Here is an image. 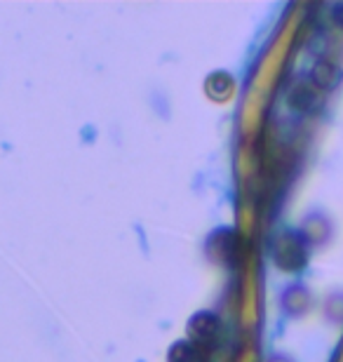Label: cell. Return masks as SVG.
Returning <instances> with one entry per match:
<instances>
[{"label":"cell","mask_w":343,"mask_h":362,"mask_svg":"<svg viewBox=\"0 0 343 362\" xmlns=\"http://www.w3.org/2000/svg\"><path fill=\"white\" fill-rule=\"evenodd\" d=\"M167 362H205V358L198 344H193L191 339H179L167 351Z\"/></svg>","instance_id":"6"},{"label":"cell","mask_w":343,"mask_h":362,"mask_svg":"<svg viewBox=\"0 0 343 362\" xmlns=\"http://www.w3.org/2000/svg\"><path fill=\"white\" fill-rule=\"evenodd\" d=\"M332 19H334V24H337L339 28H343V3L332 7Z\"/></svg>","instance_id":"8"},{"label":"cell","mask_w":343,"mask_h":362,"mask_svg":"<svg viewBox=\"0 0 343 362\" xmlns=\"http://www.w3.org/2000/svg\"><path fill=\"white\" fill-rule=\"evenodd\" d=\"M186 334L193 344H209L221 334V320L214 310H195L186 322Z\"/></svg>","instance_id":"3"},{"label":"cell","mask_w":343,"mask_h":362,"mask_svg":"<svg viewBox=\"0 0 343 362\" xmlns=\"http://www.w3.org/2000/svg\"><path fill=\"white\" fill-rule=\"evenodd\" d=\"M233 88H236V83H233L231 74H226V71H216V74H211L205 83V90L211 99H228L233 94Z\"/></svg>","instance_id":"7"},{"label":"cell","mask_w":343,"mask_h":362,"mask_svg":"<svg viewBox=\"0 0 343 362\" xmlns=\"http://www.w3.org/2000/svg\"><path fill=\"white\" fill-rule=\"evenodd\" d=\"M308 259V245L303 233L298 230H284L273 243V262L282 271H301Z\"/></svg>","instance_id":"1"},{"label":"cell","mask_w":343,"mask_h":362,"mask_svg":"<svg viewBox=\"0 0 343 362\" xmlns=\"http://www.w3.org/2000/svg\"><path fill=\"white\" fill-rule=\"evenodd\" d=\"M343 81V71L339 64L332 59H318L310 69V85L318 92H332L337 90Z\"/></svg>","instance_id":"4"},{"label":"cell","mask_w":343,"mask_h":362,"mask_svg":"<svg viewBox=\"0 0 343 362\" xmlns=\"http://www.w3.org/2000/svg\"><path fill=\"white\" fill-rule=\"evenodd\" d=\"M287 101H289V106L298 113H313V111H318L320 104H322L320 92L313 88L310 83H296L294 88L289 90Z\"/></svg>","instance_id":"5"},{"label":"cell","mask_w":343,"mask_h":362,"mask_svg":"<svg viewBox=\"0 0 343 362\" xmlns=\"http://www.w3.org/2000/svg\"><path fill=\"white\" fill-rule=\"evenodd\" d=\"M271 362H289V360H287V358H282V356H275Z\"/></svg>","instance_id":"9"},{"label":"cell","mask_w":343,"mask_h":362,"mask_svg":"<svg viewBox=\"0 0 343 362\" xmlns=\"http://www.w3.org/2000/svg\"><path fill=\"white\" fill-rule=\"evenodd\" d=\"M205 255L219 266H233L238 259V235L231 228L211 230L205 240Z\"/></svg>","instance_id":"2"}]
</instances>
